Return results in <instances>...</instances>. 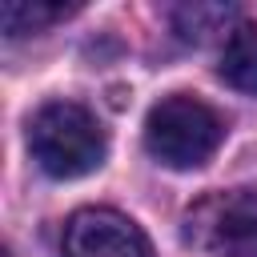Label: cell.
I'll return each instance as SVG.
<instances>
[{
	"mask_svg": "<svg viewBox=\"0 0 257 257\" xmlns=\"http://www.w3.org/2000/svg\"><path fill=\"white\" fill-rule=\"evenodd\" d=\"M28 153L48 177L72 181V177H84L104 165L108 137H104L96 112H88L84 104L48 100L28 120Z\"/></svg>",
	"mask_w": 257,
	"mask_h": 257,
	"instance_id": "cell-1",
	"label": "cell"
},
{
	"mask_svg": "<svg viewBox=\"0 0 257 257\" xmlns=\"http://www.w3.org/2000/svg\"><path fill=\"white\" fill-rule=\"evenodd\" d=\"M225 141V120L213 104L189 92L157 100L145 116V149L169 169H201Z\"/></svg>",
	"mask_w": 257,
	"mask_h": 257,
	"instance_id": "cell-2",
	"label": "cell"
},
{
	"mask_svg": "<svg viewBox=\"0 0 257 257\" xmlns=\"http://www.w3.org/2000/svg\"><path fill=\"white\" fill-rule=\"evenodd\" d=\"M185 237L209 257H257V189H217L189 205Z\"/></svg>",
	"mask_w": 257,
	"mask_h": 257,
	"instance_id": "cell-3",
	"label": "cell"
},
{
	"mask_svg": "<svg viewBox=\"0 0 257 257\" xmlns=\"http://www.w3.org/2000/svg\"><path fill=\"white\" fill-rule=\"evenodd\" d=\"M60 249H64V257H153L145 229L133 217L104 209V205L76 209L64 221Z\"/></svg>",
	"mask_w": 257,
	"mask_h": 257,
	"instance_id": "cell-4",
	"label": "cell"
},
{
	"mask_svg": "<svg viewBox=\"0 0 257 257\" xmlns=\"http://www.w3.org/2000/svg\"><path fill=\"white\" fill-rule=\"evenodd\" d=\"M221 80L257 96V20H237L221 48Z\"/></svg>",
	"mask_w": 257,
	"mask_h": 257,
	"instance_id": "cell-5",
	"label": "cell"
},
{
	"mask_svg": "<svg viewBox=\"0 0 257 257\" xmlns=\"http://www.w3.org/2000/svg\"><path fill=\"white\" fill-rule=\"evenodd\" d=\"M72 12V4H52V0H4L0 4V28L4 36H28L48 28L52 20H64Z\"/></svg>",
	"mask_w": 257,
	"mask_h": 257,
	"instance_id": "cell-6",
	"label": "cell"
},
{
	"mask_svg": "<svg viewBox=\"0 0 257 257\" xmlns=\"http://www.w3.org/2000/svg\"><path fill=\"white\" fill-rule=\"evenodd\" d=\"M169 16H173V28L181 32V40L201 44V40H209L213 32L233 28L229 20H233L237 12H233V8H225V4H177Z\"/></svg>",
	"mask_w": 257,
	"mask_h": 257,
	"instance_id": "cell-7",
	"label": "cell"
}]
</instances>
